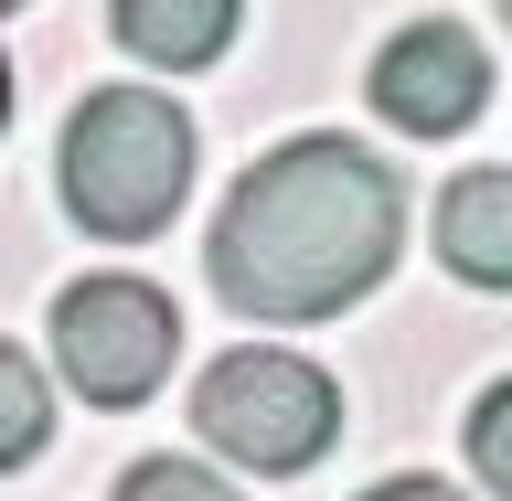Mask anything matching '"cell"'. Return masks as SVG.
<instances>
[{
    "mask_svg": "<svg viewBox=\"0 0 512 501\" xmlns=\"http://www.w3.org/2000/svg\"><path fill=\"white\" fill-rule=\"evenodd\" d=\"M406 246V182L384 171L363 139L310 128L246 171L214 214V299L224 310L299 331L352 299H374L384 267Z\"/></svg>",
    "mask_w": 512,
    "mask_h": 501,
    "instance_id": "1",
    "label": "cell"
},
{
    "mask_svg": "<svg viewBox=\"0 0 512 501\" xmlns=\"http://www.w3.org/2000/svg\"><path fill=\"white\" fill-rule=\"evenodd\" d=\"M470 470H480V491H491V501H512V374L470 406Z\"/></svg>",
    "mask_w": 512,
    "mask_h": 501,
    "instance_id": "9",
    "label": "cell"
},
{
    "mask_svg": "<svg viewBox=\"0 0 512 501\" xmlns=\"http://www.w3.org/2000/svg\"><path fill=\"white\" fill-rule=\"evenodd\" d=\"M192 427H203L235 470L288 480V470H310L320 448L342 438V384L320 374V363H299V352H278V342H246V352H224L214 374H203Z\"/></svg>",
    "mask_w": 512,
    "mask_h": 501,
    "instance_id": "3",
    "label": "cell"
},
{
    "mask_svg": "<svg viewBox=\"0 0 512 501\" xmlns=\"http://www.w3.org/2000/svg\"><path fill=\"white\" fill-rule=\"evenodd\" d=\"M363 501H459V491H448V480H427V470H406V480H374Z\"/></svg>",
    "mask_w": 512,
    "mask_h": 501,
    "instance_id": "11",
    "label": "cell"
},
{
    "mask_svg": "<svg viewBox=\"0 0 512 501\" xmlns=\"http://www.w3.org/2000/svg\"><path fill=\"white\" fill-rule=\"evenodd\" d=\"M0 128H11V64H0Z\"/></svg>",
    "mask_w": 512,
    "mask_h": 501,
    "instance_id": "12",
    "label": "cell"
},
{
    "mask_svg": "<svg viewBox=\"0 0 512 501\" xmlns=\"http://www.w3.org/2000/svg\"><path fill=\"white\" fill-rule=\"evenodd\" d=\"M502 22H512V0H502Z\"/></svg>",
    "mask_w": 512,
    "mask_h": 501,
    "instance_id": "14",
    "label": "cell"
},
{
    "mask_svg": "<svg viewBox=\"0 0 512 501\" xmlns=\"http://www.w3.org/2000/svg\"><path fill=\"white\" fill-rule=\"evenodd\" d=\"M438 256H448V278H470V288H512V171L502 160L459 171L438 192Z\"/></svg>",
    "mask_w": 512,
    "mask_h": 501,
    "instance_id": "6",
    "label": "cell"
},
{
    "mask_svg": "<svg viewBox=\"0 0 512 501\" xmlns=\"http://www.w3.org/2000/svg\"><path fill=\"white\" fill-rule=\"evenodd\" d=\"M246 0H118V43L160 75H203V64L235 43Z\"/></svg>",
    "mask_w": 512,
    "mask_h": 501,
    "instance_id": "7",
    "label": "cell"
},
{
    "mask_svg": "<svg viewBox=\"0 0 512 501\" xmlns=\"http://www.w3.org/2000/svg\"><path fill=\"white\" fill-rule=\"evenodd\" d=\"M480 96H491V54L459 22H406L374 54V118L406 139H459L480 118Z\"/></svg>",
    "mask_w": 512,
    "mask_h": 501,
    "instance_id": "5",
    "label": "cell"
},
{
    "mask_svg": "<svg viewBox=\"0 0 512 501\" xmlns=\"http://www.w3.org/2000/svg\"><path fill=\"white\" fill-rule=\"evenodd\" d=\"M0 11H22V0H0Z\"/></svg>",
    "mask_w": 512,
    "mask_h": 501,
    "instance_id": "13",
    "label": "cell"
},
{
    "mask_svg": "<svg viewBox=\"0 0 512 501\" xmlns=\"http://www.w3.org/2000/svg\"><path fill=\"white\" fill-rule=\"evenodd\" d=\"M43 438H54V395H43V374H32L22 352L0 342V470H32Z\"/></svg>",
    "mask_w": 512,
    "mask_h": 501,
    "instance_id": "8",
    "label": "cell"
},
{
    "mask_svg": "<svg viewBox=\"0 0 512 501\" xmlns=\"http://www.w3.org/2000/svg\"><path fill=\"white\" fill-rule=\"evenodd\" d=\"M118 501H235L214 470H192V459H139V470L118 480Z\"/></svg>",
    "mask_w": 512,
    "mask_h": 501,
    "instance_id": "10",
    "label": "cell"
},
{
    "mask_svg": "<svg viewBox=\"0 0 512 501\" xmlns=\"http://www.w3.org/2000/svg\"><path fill=\"white\" fill-rule=\"evenodd\" d=\"M192 192V118L160 86H96L64 118V214L107 246H150Z\"/></svg>",
    "mask_w": 512,
    "mask_h": 501,
    "instance_id": "2",
    "label": "cell"
},
{
    "mask_svg": "<svg viewBox=\"0 0 512 501\" xmlns=\"http://www.w3.org/2000/svg\"><path fill=\"white\" fill-rule=\"evenodd\" d=\"M182 352V310L150 278H75L54 299V363L86 406H150Z\"/></svg>",
    "mask_w": 512,
    "mask_h": 501,
    "instance_id": "4",
    "label": "cell"
}]
</instances>
